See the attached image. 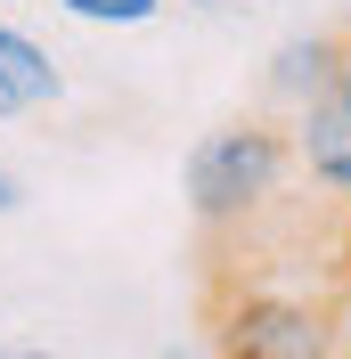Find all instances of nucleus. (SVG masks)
<instances>
[{"instance_id": "f03ea898", "label": "nucleus", "mask_w": 351, "mask_h": 359, "mask_svg": "<svg viewBox=\"0 0 351 359\" xmlns=\"http://www.w3.org/2000/svg\"><path fill=\"white\" fill-rule=\"evenodd\" d=\"M294 180V139L278 114H237L188 147V204H197L204 237H237V229L270 221Z\"/></svg>"}, {"instance_id": "39448f33", "label": "nucleus", "mask_w": 351, "mask_h": 359, "mask_svg": "<svg viewBox=\"0 0 351 359\" xmlns=\"http://www.w3.org/2000/svg\"><path fill=\"white\" fill-rule=\"evenodd\" d=\"M327 74H335V33L286 41L278 57H270V90H278L286 107H294V98H310V90H327Z\"/></svg>"}, {"instance_id": "f257e3e1", "label": "nucleus", "mask_w": 351, "mask_h": 359, "mask_svg": "<svg viewBox=\"0 0 351 359\" xmlns=\"http://www.w3.org/2000/svg\"><path fill=\"white\" fill-rule=\"evenodd\" d=\"M204 327H213L220 351H245V359H319V351H343V335H335V269L319 278V286H278L270 269L213 262Z\"/></svg>"}, {"instance_id": "9d476101", "label": "nucleus", "mask_w": 351, "mask_h": 359, "mask_svg": "<svg viewBox=\"0 0 351 359\" xmlns=\"http://www.w3.org/2000/svg\"><path fill=\"white\" fill-rule=\"evenodd\" d=\"M25 204V188H17V172H0V212H17Z\"/></svg>"}, {"instance_id": "6e6552de", "label": "nucleus", "mask_w": 351, "mask_h": 359, "mask_svg": "<svg viewBox=\"0 0 351 359\" xmlns=\"http://www.w3.org/2000/svg\"><path fill=\"white\" fill-rule=\"evenodd\" d=\"M327 90H335V98L351 107V25L335 33V74H327Z\"/></svg>"}, {"instance_id": "20e7f679", "label": "nucleus", "mask_w": 351, "mask_h": 359, "mask_svg": "<svg viewBox=\"0 0 351 359\" xmlns=\"http://www.w3.org/2000/svg\"><path fill=\"white\" fill-rule=\"evenodd\" d=\"M0 90H8L17 107H58V98H66L58 66H49V57H41L33 41H25V33H17L8 17H0Z\"/></svg>"}, {"instance_id": "423d86ee", "label": "nucleus", "mask_w": 351, "mask_h": 359, "mask_svg": "<svg viewBox=\"0 0 351 359\" xmlns=\"http://www.w3.org/2000/svg\"><path fill=\"white\" fill-rule=\"evenodd\" d=\"M66 17H82V25H147L164 0H58Z\"/></svg>"}, {"instance_id": "7ed1b4c3", "label": "nucleus", "mask_w": 351, "mask_h": 359, "mask_svg": "<svg viewBox=\"0 0 351 359\" xmlns=\"http://www.w3.org/2000/svg\"><path fill=\"white\" fill-rule=\"evenodd\" d=\"M286 139H294V172H303L327 204H351V107L343 98H335V90L294 98Z\"/></svg>"}, {"instance_id": "9b49d317", "label": "nucleus", "mask_w": 351, "mask_h": 359, "mask_svg": "<svg viewBox=\"0 0 351 359\" xmlns=\"http://www.w3.org/2000/svg\"><path fill=\"white\" fill-rule=\"evenodd\" d=\"M8 114H25V107H17V98H8V90H0V123H8Z\"/></svg>"}, {"instance_id": "1a4fd4ad", "label": "nucleus", "mask_w": 351, "mask_h": 359, "mask_svg": "<svg viewBox=\"0 0 351 359\" xmlns=\"http://www.w3.org/2000/svg\"><path fill=\"white\" fill-rule=\"evenodd\" d=\"M335 335H343V351H351V278H335Z\"/></svg>"}, {"instance_id": "0eeeda50", "label": "nucleus", "mask_w": 351, "mask_h": 359, "mask_svg": "<svg viewBox=\"0 0 351 359\" xmlns=\"http://www.w3.org/2000/svg\"><path fill=\"white\" fill-rule=\"evenodd\" d=\"M327 269L351 278V204H335V245H327Z\"/></svg>"}]
</instances>
